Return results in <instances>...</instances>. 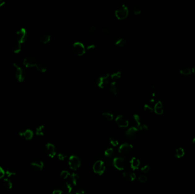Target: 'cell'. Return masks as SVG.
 Segmentation results:
<instances>
[{
	"mask_svg": "<svg viewBox=\"0 0 195 194\" xmlns=\"http://www.w3.org/2000/svg\"><path fill=\"white\" fill-rule=\"evenodd\" d=\"M149 170H150V167L148 165H145L142 167V169H141L142 172L144 173H148L149 171Z\"/></svg>",
	"mask_w": 195,
	"mask_h": 194,
	"instance_id": "obj_45",
	"label": "cell"
},
{
	"mask_svg": "<svg viewBox=\"0 0 195 194\" xmlns=\"http://www.w3.org/2000/svg\"><path fill=\"white\" fill-rule=\"evenodd\" d=\"M5 175V171L1 166H0V179H2Z\"/></svg>",
	"mask_w": 195,
	"mask_h": 194,
	"instance_id": "obj_46",
	"label": "cell"
},
{
	"mask_svg": "<svg viewBox=\"0 0 195 194\" xmlns=\"http://www.w3.org/2000/svg\"><path fill=\"white\" fill-rule=\"evenodd\" d=\"M101 32H103V34H106V35H110L111 34V31L109 28H101Z\"/></svg>",
	"mask_w": 195,
	"mask_h": 194,
	"instance_id": "obj_43",
	"label": "cell"
},
{
	"mask_svg": "<svg viewBox=\"0 0 195 194\" xmlns=\"http://www.w3.org/2000/svg\"><path fill=\"white\" fill-rule=\"evenodd\" d=\"M36 68L37 69V70L41 72H45L47 70V67L44 64L42 63H38V64L37 65Z\"/></svg>",
	"mask_w": 195,
	"mask_h": 194,
	"instance_id": "obj_28",
	"label": "cell"
},
{
	"mask_svg": "<svg viewBox=\"0 0 195 194\" xmlns=\"http://www.w3.org/2000/svg\"><path fill=\"white\" fill-rule=\"evenodd\" d=\"M72 50L73 53L78 56H82L86 53V49L83 44L81 42H75L73 45Z\"/></svg>",
	"mask_w": 195,
	"mask_h": 194,
	"instance_id": "obj_6",
	"label": "cell"
},
{
	"mask_svg": "<svg viewBox=\"0 0 195 194\" xmlns=\"http://www.w3.org/2000/svg\"><path fill=\"white\" fill-rule=\"evenodd\" d=\"M50 35L49 34H43L41 36L39 41L41 43H42V44H46L47 43L49 42L50 41Z\"/></svg>",
	"mask_w": 195,
	"mask_h": 194,
	"instance_id": "obj_24",
	"label": "cell"
},
{
	"mask_svg": "<svg viewBox=\"0 0 195 194\" xmlns=\"http://www.w3.org/2000/svg\"><path fill=\"white\" fill-rule=\"evenodd\" d=\"M19 135L26 140H31L34 136V133L29 129H23L19 131Z\"/></svg>",
	"mask_w": 195,
	"mask_h": 194,
	"instance_id": "obj_11",
	"label": "cell"
},
{
	"mask_svg": "<svg viewBox=\"0 0 195 194\" xmlns=\"http://www.w3.org/2000/svg\"><path fill=\"white\" fill-rule=\"evenodd\" d=\"M46 132L45 127L43 125H41L37 127L36 130V134L38 136H43Z\"/></svg>",
	"mask_w": 195,
	"mask_h": 194,
	"instance_id": "obj_21",
	"label": "cell"
},
{
	"mask_svg": "<svg viewBox=\"0 0 195 194\" xmlns=\"http://www.w3.org/2000/svg\"><path fill=\"white\" fill-rule=\"evenodd\" d=\"M70 175H71L70 173H69L68 171H66V170H63L60 173V176L64 179H68V177L70 176Z\"/></svg>",
	"mask_w": 195,
	"mask_h": 194,
	"instance_id": "obj_35",
	"label": "cell"
},
{
	"mask_svg": "<svg viewBox=\"0 0 195 194\" xmlns=\"http://www.w3.org/2000/svg\"><path fill=\"white\" fill-rule=\"evenodd\" d=\"M184 150L182 148H179L176 150V156L177 158H181L184 155Z\"/></svg>",
	"mask_w": 195,
	"mask_h": 194,
	"instance_id": "obj_32",
	"label": "cell"
},
{
	"mask_svg": "<svg viewBox=\"0 0 195 194\" xmlns=\"http://www.w3.org/2000/svg\"><path fill=\"white\" fill-rule=\"evenodd\" d=\"M133 149V146L131 144L128 143H124L119 146V153L122 154L126 155L131 152Z\"/></svg>",
	"mask_w": 195,
	"mask_h": 194,
	"instance_id": "obj_10",
	"label": "cell"
},
{
	"mask_svg": "<svg viewBox=\"0 0 195 194\" xmlns=\"http://www.w3.org/2000/svg\"><path fill=\"white\" fill-rule=\"evenodd\" d=\"M193 144L195 145V138L193 139Z\"/></svg>",
	"mask_w": 195,
	"mask_h": 194,
	"instance_id": "obj_53",
	"label": "cell"
},
{
	"mask_svg": "<svg viewBox=\"0 0 195 194\" xmlns=\"http://www.w3.org/2000/svg\"><path fill=\"white\" fill-rule=\"evenodd\" d=\"M122 76V73L120 71H117L113 72L110 75L111 80L113 81H117L119 79H120Z\"/></svg>",
	"mask_w": 195,
	"mask_h": 194,
	"instance_id": "obj_20",
	"label": "cell"
},
{
	"mask_svg": "<svg viewBox=\"0 0 195 194\" xmlns=\"http://www.w3.org/2000/svg\"><path fill=\"white\" fill-rule=\"evenodd\" d=\"M165 109V105L163 101H158L154 106L155 112L157 114H162Z\"/></svg>",
	"mask_w": 195,
	"mask_h": 194,
	"instance_id": "obj_17",
	"label": "cell"
},
{
	"mask_svg": "<svg viewBox=\"0 0 195 194\" xmlns=\"http://www.w3.org/2000/svg\"><path fill=\"white\" fill-rule=\"evenodd\" d=\"M5 175L7 178H13L16 175V173L12 170L8 169L5 171Z\"/></svg>",
	"mask_w": 195,
	"mask_h": 194,
	"instance_id": "obj_33",
	"label": "cell"
},
{
	"mask_svg": "<svg viewBox=\"0 0 195 194\" xmlns=\"http://www.w3.org/2000/svg\"><path fill=\"white\" fill-rule=\"evenodd\" d=\"M81 165V159L76 155H71L69 159V165L70 168L73 170H77L79 169Z\"/></svg>",
	"mask_w": 195,
	"mask_h": 194,
	"instance_id": "obj_4",
	"label": "cell"
},
{
	"mask_svg": "<svg viewBox=\"0 0 195 194\" xmlns=\"http://www.w3.org/2000/svg\"><path fill=\"white\" fill-rule=\"evenodd\" d=\"M63 189L64 190L67 192L68 194H71V191L73 189V187L71 186V184L70 183H68V182H66L64 184V186H63Z\"/></svg>",
	"mask_w": 195,
	"mask_h": 194,
	"instance_id": "obj_27",
	"label": "cell"
},
{
	"mask_svg": "<svg viewBox=\"0 0 195 194\" xmlns=\"http://www.w3.org/2000/svg\"><path fill=\"white\" fill-rule=\"evenodd\" d=\"M85 191L82 188L78 189L75 191V194H85Z\"/></svg>",
	"mask_w": 195,
	"mask_h": 194,
	"instance_id": "obj_49",
	"label": "cell"
},
{
	"mask_svg": "<svg viewBox=\"0 0 195 194\" xmlns=\"http://www.w3.org/2000/svg\"><path fill=\"white\" fill-rule=\"evenodd\" d=\"M39 62L35 57L33 56H28L24 60V64L25 67H36Z\"/></svg>",
	"mask_w": 195,
	"mask_h": 194,
	"instance_id": "obj_9",
	"label": "cell"
},
{
	"mask_svg": "<svg viewBox=\"0 0 195 194\" xmlns=\"http://www.w3.org/2000/svg\"><path fill=\"white\" fill-rule=\"evenodd\" d=\"M148 180V178H147V176H145V175H140V176H139V180L141 182V183H145Z\"/></svg>",
	"mask_w": 195,
	"mask_h": 194,
	"instance_id": "obj_41",
	"label": "cell"
},
{
	"mask_svg": "<svg viewBox=\"0 0 195 194\" xmlns=\"http://www.w3.org/2000/svg\"><path fill=\"white\" fill-rule=\"evenodd\" d=\"M102 117L104 120H106L107 121H111L113 120V114L109 112H104L102 114Z\"/></svg>",
	"mask_w": 195,
	"mask_h": 194,
	"instance_id": "obj_26",
	"label": "cell"
},
{
	"mask_svg": "<svg viewBox=\"0 0 195 194\" xmlns=\"http://www.w3.org/2000/svg\"><path fill=\"white\" fill-rule=\"evenodd\" d=\"M156 95V91H155V87H153L150 92H149V96H148V99L149 100L150 103H153L155 100V97Z\"/></svg>",
	"mask_w": 195,
	"mask_h": 194,
	"instance_id": "obj_25",
	"label": "cell"
},
{
	"mask_svg": "<svg viewBox=\"0 0 195 194\" xmlns=\"http://www.w3.org/2000/svg\"><path fill=\"white\" fill-rule=\"evenodd\" d=\"M130 165L132 169L133 170H136L139 169V167L140 165V162L139 161V159L136 158V157H133L130 160Z\"/></svg>",
	"mask_w": 195,
	"mask_h": 194,
	"instance_id": "obj_18",
	"label": "cell"
},
{
	"mask_svg": "<svg viewBox=\"0 0 195 194\" xmlns=\"http://www.w3.org/2000/svg\"><path fill=\"white\" fill-rule=\"evenodd\" d=\"M191 70L189 68H183L180 71V73H181V74L184 75H188L191 74Z\"/></svg>",
	"mask_w": 195,
	"mask_h": 194,
	"instance_id": "obj_38",
	"label": "cell"
},
{
	"mask_svg": "<svg viewBox=\"0 0 195 194\" xmlns=\"http://www.w3.org/2000/svg\"><path fill=\"white\" fill-rule=\"evenodd\" d=\"M136 179V175L135 173H130V181H134Z\"/></svg>",
	"mask_w": 195,
	"mask_h": 194,
	"instance_id": "obj_50",
	"label": "cell"
},
{
	"mask_svg": "<svg viewBox=\"0 0 195 194\" xmlns=\"http://www.w3.org/2000/svg\"><path fill=\"white\" fill-rule=\"evenodd\" d=\"M52 194H64V191L60 190H55L53 191Z\"/></svg>",
	"mask_w": 195,
	"mask_h": 194,
	"instance_id": "obj_48",
	"label": "cell"
},
{
	"mask_svg": "<svg viewBox=\"0 0 195 194\" xmlns=\"http://www.w3.org/2000/svg\"><path fill=\"white\" fill-rule=\"evenodd\" d=\"M133 119H134V121L135 122V123L136 124L137 128H138L139 129V127L141 126V122H140V117H139L138 114H134V116H133Z\"/></svg>",
	"mask_w": 195,
	"mask_h": 194,
	"instance_id": "obj_30",
	"label": "cell"
},
{
	"mask_svg": "<svg viewBox=\"0 0 195 194\" xmlns=\"http://www.w3.org/2000/svg\"><path fill=\"white\" fill-rule=\"evenodd\" d=\"M95 46L94 45H89V46H87V49H86V50H87L88 52L91 53V52L94 51L95 50Z\"/></svg>",
	"mask_w": 195,
	"mask_h": 194,
	"instance_id": "obj_44",
	"label": "cell"
},
{
	"mask_svg": "<svg viewBox=\"0 0 195 194\" xmlns=\"http://www.w3.org/2000/svg\"><path fill=\"white\" fill-rule=\"evenodd\" d=\"M13 67L15 68V75L17 79L20 82L24 81L27 77L26 71L17 63H13Z\"/></svg>",
	"mask_w": 195,
	"mask_h": 194,
	"instance_id": "obj_2",
	"label": "cell"
},
{
	"mask_svg": "<svg viewBox=\"0 0 195 194\" xmlns=\"http://www.w3.org/2000/svg\"><path fill=\"white\" fill-rule=\"evenodd\" d=\"M30 166L33 170L36 171H41L44 167V163L42 161L36 160L30 163Z\"/></svg>",
	"mask_w": 195,
	"mask_h": 194,
	"instance_id": "obj_14",
	"label": "cell"
},
{
	"mask_svg": "<svg viewBox=\"0 0 195 194\" xmlns=\"http://www.w3.org/2000/svg\"><path fill=\"white\" fill-rule=\"evenodd\" d=\"M123 177L126 180L130 181V173H123Z\"/></svg>",
	"mask_w": 195,
	"mask_h": 194,
	"instance_id": "obj_47",
	"label": "cell"
},
{
	"mask_svg": "<svg viewBox=\"0 0 195 194\" xmlns=\"http://www.w3.org/2000/svg\"><path fill=\"white\" fill-rule=\"evenodd\" d=\"M21 50V45L16 42L13 47V51L14 53H19Z\"/></svg>",
	"mask_w": 195,
	"mask_h": 194,
	"instance_id": "obj_31",
	"label": "cell"
},
{
	"mask_svg": "<svg viewBox=\"0 0 195 194\" xmlns=\"http://www.w3.org/2000/svg\"><path fill=\"white\" fill-rule=\"evenodd\" d=\"M193 73H194V74L195 75V68H193Z\"/></svg>",
	"mask_w": 195,
	"mask_h": 194,
	"instance_id": "obj_52",
	"label": "cell"
},
{
	"mask_svg": "<svg viewBox=\"0 0 195 194\" xmlns=\"http://www.w3.org/2000/svg\"><path fill=\"white\" fill-rule=\"evenodd\" d=\"M28 38V32L25 28H21L16 34V42L21 45Z\"/></svg>",
	"mask_w": 195,
	"mask_h": 194,
	"instance_id": "obj_7",
	"label": "cell"
},
{
	"mask_svg": "<svg viewBox=\"0 0 195 194\" xmlns=\"http://www.w3.org/2000/svg\"><path fill=\"white\" fill-rule=\"evenodd\" d=\"M45 152L47 155L51 158H54L56 155L55 147L53 144L50 143H47L45 146Z\"/></svg>",
	"mask_w": 195,
	"mask_h": 194,
	"instance_id": "obj_13",
	"label": "cell"
},
{
	"mask_svg": "<svg viewBox=\"0 0 195 194\" xmlns=\"http://www.w3.org/2000/svg\"><path fill=\"white\" fill-rule=\"evenodd\" d=\"M96 30H97V28L95 26H91L89 28V33H90L91 34L95 33Z\"/></svg>",
	"mask_w": 195,
	"mask_h": 194,
	"instance_id": "obj_42",
	"label": "cell"
},
{
	"mask_svg": "<svg viewBox=\"0 0 195 194\" xmlns=\"http://www.w3.org/2000/svg\"><path fill=\"white\" fill-rule=\"evenodd\" d=\"M110 91L113 95H117L121 91L120 85L117 83V81H112L109 85Z\"/></svg>",
	"mask_w": 195,
	"mask_h": 194,
	"instance_id": "obj_15",
	"label": "cell"
},
{
	"mask_svg": "<svg viewBox=\"0 0 195 194\" xmlns=\"http://www.w3.org/2000/svg\"><path fill=\"white\" fill-rule=\"evenodd\" d=\"M105 170H106V165L101 160L96 161L93 165L94 172L100 175H102L103 173H104Z\"/></svg>",
	"mask_w": 195,
	"mask_h": 194,
	"instance_id": "obj_5",
	"label": "cell"
},
{
	"mask_svg": "<svg viewBox=\"0 0 195 194\" xmlns=\"http://www.w3.org/2000/svg\"><path fill=\"white\" fill-rule=\"evenodd\" d=\"M132 11L133 13L136 15H139L142 13V9L138 5H135L134 6H133L132 9Z\"/></svg>",
	"mask_w": 195,
	"mask_h": 194,
	"instance_id": "obj_29",
	"label": "cell"
},
{
	"mask_svg": "<svg viewBox=\"0 0 195 194\" xmlns=\"http://www.w3.org/2000/svg\"><path fill=\"white\" fill-rule=\"evenodd\" d=\"M110 81H111L110 74H107L98 78L96 80V83L98 87L103 89L110 85Z\"/></svg>",
	"mask_w": 195,
	"mask_h": 194,
	"instance_id": "obj_3",
	"label": "cell"
},
{
	"mask_svg": "<svg viewBox=\"0 0 195 194\" xmlns=\"http://www.w3.org/2000/svg\"></svg>",
	"mask_w": 195,
	"mask_h": 194,
	"instance_id": "obj_54",
	"label": "cell"
},
{
	"mask_svg": "<svg viewBox=\"0 0 195 194\" xmlns=\"http://www.w3.org/2000/svg\"><path fill=\"white\" fill-rule=\"evenodd\" d=\"M113 150L112 148L107 149L104 152V155L107 158H111L113 155Z\"/></svg>",
	"mask_w": 195,
	"mask_h": 194,
	"instance_id": "obj_34",
	"label": "cell"
},
{
	"mask_svg": "<svg viewBox=\"0 0 195 194\" xmlns=\"http://www.w3.org/2000/svg\"><path fill=\"white\" fill-rule=\"evenodd\" d=\"M2 184H3V186L7 190H11L13 187L12 182L8 178H5L3 179Z\"/></svg>",
	"mask_w": 195,
	"mask_h": 194,
	"instance_id": "obj_19",
	"label": "cell"
},
{
	"mask_svg": "<svg viewBox=\"0 0 195 194\" xmlns=\"http://www.w3.org/2000/svg\"><path fill=\"white\" fill-rule=\"evenodd\" d=\"M139 129L142 132L145 133L148 131V127L145 124H143V125H141V126L139 127Z\"/></svg>",
	"mask_w": 195,
	"mask_h": 194,
	"instance_id": "obj_40",
	"label": "cell"
},
{
	"mask_svg": "<svg viewBox=\"0 0 195 194\" xmlns=\"http://www.w3.org/2000/svg\"><path fill=\"white\" fill-rule=\"evenodd\" d=\"M66 157H67V155L63 152H60L58 155V158L60 161H64L65 159L66 158Z\"/></svg>",
	"mask_w": 195,
	"mask_h": 194,
	"instance_id": "obj_39",
	"label": "cell"
},
{
	"mask_svg": "<svg viewBox=\"0 0 195 194\" xmlns=\"http://www.w3.org/2000/svg\"><path fill=\"white\" fill-rule=\"evenodd\" d=\"M5 4V2H4V1H1V0H0V8L2 7V6H4Z\"/></svg>",
	"mask_w": 195,
	"mask_h": 194,
	"instance_id": "obj_51",
	"label": "cell"
},
{
	"mask_svg": "<svg viewBox=\"0 0 195 194\" xmlns=\"http://www.w3.org/2000/svg\"><path fill=\"white\" fill-rule=\"evenodd\" d=\"M115 122L117 126L120 127H127L129 125L127 119L123 115H119L115 119Z\"/></svg>",
	"mask_w": 195,
	"mask_h": 194,
	"instance_id": "obj_12",
	"label": "cell"
},
{
	"mask_svg": "<svg viewBox=\"0 0 195 194\" xmlns=\"http://www.w3.org/2000/svg\"><path fill=\"white\" fill-rule=\"evenodd\" d=\"M113 165L118 170H124L126 167L125 160L122 157H117L113 159Z\"/></svg>",
	"mask_w": 195,
	"mask_h": 194,
	"instance_id": "obj_8",
	"label": "cell"
},
{
	"mask_svg": "<svg viewBox=\"0 0 195 194\" xmlns=\"http://www.w3.org/2000/svg\"><path fill=\"white\" fill-rule=\"evenodd\" d=\"M144 110H145L146 112L151 113V112H153V107L150 106L149 104H145L144 106Z\"/></svg>",
	"mask_w": 195,
	"mask_h": 194,
	"instance_id": "obj_37",
	"label": "cell"
},
{
	"mask_svg": "<svg viewBox=\"0 0 195 194\" xmlns=\"http://www.w3.org/2000/svg\"><path fill=\"white\" fill-rule=\"evenodd\" d=\"M126 43H127L126 39L121 38H118L115 41V45L119 47H123L126 45Z\"/></svg>",
	"mask_w": 195,
	"mask_h": 194,
	"instance_id": "obj_22",
	"label": "cell"
},
{
	"mask_svg": "<svg viewBox=\"0 0 195 194\" xmlns=\"http://www.w3.org/2000/svg\"><path fill=\"white\" fill-rule=\"evenodd\" d=\"M138 132L139 129L137 127H131L126 131V135L128 138L134 139L138 136Z\"/></svg>",
	"mask_w": 195,
	"mask_h": 194,
	"instance_id": "obj_16",
	"label": "cell"
},
{
	"mask_svg": "<svg viewBox=\"0 0 195 194\" xmlns=\"http://www.w3.org/2000/svg\"><path fill=\"white\" fill-rule=\"evenodd\" d=\"M128 9L125 5H122L119 6L115 12L116 17L119 20H123L127 18L128 16Z\"/></svg>",
	"mask_w": 195,
	"mask_h": 194,
	"instance_id": "obj_1",
	"label": "cell"
},
{
	"mask_svg": "<svg viewBox=\"0 0 195 194\" xmlns=\"http://www.w3.org/2000/svg\"><path fill=\"white\" fill-rule=\"evenodd\" d=\"M70 178H71L72 183L74 186H77L79 183L80 178L77 174H75V173L71 174V175H70Z\"/></svg>",
	"mask_w": 195,
	"mask_h": 194,
	"instance_id": "obj_23",
	"label": "cell"
},
{
	"mask_svg": "<svg viewBox=\"0 0 195 194\" xmlns=\"http://www.w3.org/2000/svg\"><path fill=\"white\" fill-rule=\"evenodd\" d=\"M109 141H110V143L111 144V145H113L114 147L117 146V145H119V142L115 138L110 137V139H109Z\"/></svg>",
	"mask_w": 195,
	"mask_h": 194,
	"instance_id": "obj_36",
	"label": "cell"
}]
</instances>
